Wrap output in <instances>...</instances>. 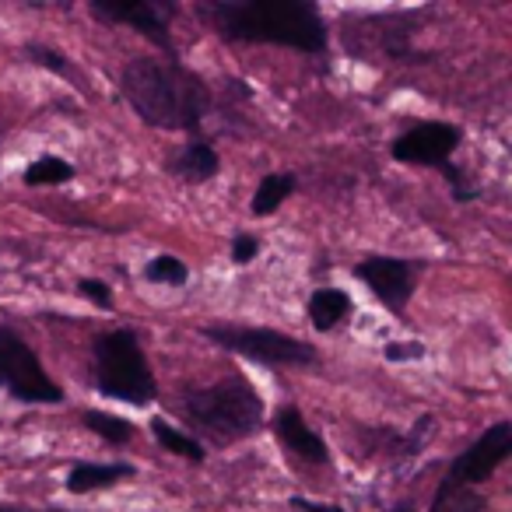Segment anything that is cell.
I'll list each match as a JSON object with an SVG mask.
<instances>
[{
    "mask_svg": "<svg viewBox=\"0 0 512 512\" xmlns=\"http://www.w3.org/2000/svg\"><path fill=\"white\" fill-rule=\"evenodd\" d=\"M197 15L228 43H271L327 53L330 32L313 0H200Z\"/></svg>",
    "mask_w": 512,
    "mask_h": 512,
    "instance_id": "obj_1",
    "label": "cell"
},
{
    "mask_svg": "<svg viewBox=\"0 0 512 512\" xmlns=\"http://www.w3.org/2000/svg\"><path fill=\"white\" fill-rule=\"evenodd\" d=\"M120 92L148 127L172 134H200L211 113V92L204 78L179 60L134 57L120 74Z\"/></svg>",
    "mask_w": 512,
    "mask_h": 512,
    "instance_id": "obj_2",
    "label": "cell"
},
{
    "mask_svg": "<svg viewBox=\"0 0 512 512\" xmlns=\"http://www.w3.org/2000/svg\"><path fill=\"white\" fill-rule=\"evenodd\" d=\"M183 414L193 432L214 446L242 442L264 428V400L242 376H225L211 386L183 393Z\"/></svg>",
    "mask_w": 512,
    "mask_h": 512,
    "instance_id": "obj_3",
    "label": "cell"
},
{
    "mask_svg": "<svg viewBox=\"0 0 512 512\" xmlns=\"http://www.w3.org/2000/svg\"><path fill=\"white\" fill-rule=\"evenodd\" d=\"M92 376L95 390L109 400L130 407H151L158 400V383L144 348L130 327L106 330L92 344Z\"/></svg>",
    "mask_w": 512,
    "mask_h": 512,
    "instance_id": "obj_4",
    "label": "cell"
},
{
    "mask_svg": "<svg viewBox=\"0 0 512 512\" xmlns=\"http://www.w3.org/2000/svg\"><path fill=\"white\" fill-rule=\"evenodd\" d=\"M200 334L218 348L242 355L267 369H285V365H316V348L292 334H281L271 327H232V323H211Z\"/></svg>",
    "mask_w": 512,
    "mask_h": 512,
    "instance_id": "obj_5",
    "label": "cell"
},
{
    "mask_svg": "<svg viewBox=\"0 0 512 512\" xmlns=\"http://www.w3.org/2000/svg\"><path fill=\"white\" fill-rule=\"evenodd\" d=\"M0 386L22 404H60L64 400V390L46 376L39 355L11 327H0Z\"/></svg>",
    "mask_w": 512,
    "mask_h": 512,
    "instance_id": "obj_6",
    "label": "cell"
},
{
    "mask_svg": "<svg viewBox=\"0 0 512 512\" xmlns=\"http://www.w3.org/2000/svg\"><path fill=\"white\" fill-rule=\"evenodd\" d=\"M505 460H512V421H495L488 432H481L453 463H449L442 484L453 488H474L484 484Z\"/></svg>",
    "mask_w": 512,
    "mask_h": 512,
    "instance_id": "obj_7",
    "label": "cell"
},
{
    "mask_svg": "<svg viewBox=\"0 0 512 512\" xmlns=\"http://www.w3.org/2000/svg\"><path fill=\"white\" fill-rule=\"evenodd\" d=\"M92 15L99 22L130 25L144 39L172 57V18L179 15L176 0H92Z\"/></svg>",
    "mask_w": 512,
    "mask_h": 512,
    "instance_id": "obj_8",
    "label": "cell"
},
{
    "mask_svg": "<svg viewBox=\"0 0 512 512\" xmlns=\"http://www.w3.org/2000/svg\"><path fill=\"white\" fill-rule=\"evenodd\" d=\"M414 271H418V264H411V260L379 256V253L365 256L362 264L355 267L358 281H362V285L369 288L393 316H404V306L411 302L414 285H418V281H414Z\"/></svg>",
    "mask_w": 512,
    "mask_h": 512,
    "instance_id": "obj_9",
    "label": "cell"
},
{
    "mask_svg": "<svg viewBox=\"0 0 512 512\" xmlns=\"http://www.w3.org/2000/svg\"><path fill=\"white\" fill-rule=\"evenodd\" d=\"M463 141V130L453 127V123H418V127L404 130L397 141L390 144V155L393 162H404V165H449V155L460 148Z\"/></svg>",
    "mask_w": 512,
    "mask_h": 512,
    "instance_id": "obj_10",
    "label": "cell"
},
{
    "mask_svg": "<svg viewBox=\"0 0 512 512\" xmlns=\"http://www.w3.org/2000/svg\"><path fill=\"white\" fill-rule=\"evenodd\" d=\"M274 432H278L281 446H285L292 456H299V460H306V463H330L327 439H323L320 432H313V428H309V421L302 418L299 407H292V404L281 407V411L274 414Z\"/></svg>",
    "mask_w": 512,
    "mask_h": 512,
    "instance_id": "obj_11",
    "label": "cell"
},
{
    "mask_svg": "<svg viewBox=\"0 0 512 512\" xmlns=\"http://www.w3.org/2000/svg\"><path fill=\"white\" fill-rule=\"evenodd\" d=\"M165 169H169V176L183 179V183H207V179H214L221 172V155L214 151L211 141H204V137H193V141H186L183 148L176 151V155L165 162Z\"/></svg>",
    "mask_w": 512,
    "mask_h": 512,
    "instance_id": "obj_12",
    "label": "cell"
},
{
    "mask_svg": "<svg viewBox=\"0 0 512 512\" xmlns=\"http://www.w3.org/2000/svg\"><path fill=\"white\" fill-rule=\"evenodd\" d=\"M137 470L130 463H74L67 474V491L71 495H88V491L113 488V484L134 477Z\"/></svg>",
    "mask_w": 512,
    "mask_h": 512,
    "instance_id": "obj_13",
    "label": "cell"
},
{
    "mask_svg": "<svg viewBox=\"0 0 512 512\" xmlns=\"http://www.w3.org/2000/svg\"><path fill=\"white\" fill-rule=\"evenodd\" d=\"M351 309H355V302H351L348 292H341V288H320V292H313V299H309L306 313H309L313 330L330 334V330H337L344 320H351Z\"/></svg>",
    "mask_w": 512,
    "mask_h": 512,
    "instance_id": "obj_14",
    "label": "cell"
},
{
    "mask_svg": "<svg viewBox=\"0 0 512 512\" xmlns=\"http://www.w3.org/2000/svg\"><path fill=\"white\" fill-rule=\"evenodd\" d=\"M295 186H299V179H295L292 172H267V176L260 179V186H256L253 204L249 207H253L256 218H267V214H274L288 197H292Z\"/></svg>",
    "mask_w": 512,
    "mask_h": 512,
    "instance_id": "obj_15",
    "label": "cell"
},
{
    "mask_svg": "<svg viewBox=\"0 0 512 512\" xmlns=\"http://www.w3.org/2000/svg\"><path fill=\"white\" fill-rule=\"evenodd\" d=\"M151 435H155L158 446L169 449L172 456H183V460H190V463H204L207 460L204 442H197L193 435H186V432H179V428H172L165 418H151Z\"/></svg>",
    "mask_w": 512,
    "mask_h": 512,
    "instance_id": "obj_16",
    "label": "cell"
},
{
    "mask_svg": "<svg viewBox=\"0 0 512 512\" xmlns=\"http://www.w3.org/2000/svg\"><path fill=\"white\" fill-rule=\"evenodd\" d=\"M488 509V498L474 488H453V484H442L435 488V498L428 505V512H484Z\"/></svg>",
    "mask_w": 512,
    "mask_h": 512,
    "instance_id": "obj_17",
    "label": "cell"
},
{
    "mask_svg": "<svg viewBox=\"0 0 512 512\" xmlns=\"http://www.w3.org/2000/svg\"><path fill=\"white\" fill-rule=\"evenodd\" d=\"M71 179H74V165L57 155L36 158V162L25 169V183L29 186H60V183H71Z\"/></svg>",
    "mask_w": 512,
    "mask_h": 512,
    "instance_id": "obj_18",
    "label": "cell"
},
{
    "mask_svg": "<svg viewBox=\"0 0 512 512\" xmlns=\"http://www.w3.org/2000/svg\"><path fill=\"white\" fill-rule=\"evenodd\" d=\"M144 278L151 281V285H169V288H183L186 281H190V267L179 260V256L172 253H162L155 256L148 267H144Z\"/></svg>",
    "mask_w": 512,
    "mask_h": 512,
    "instance_id": "obj_19",
    "label": "cell"
},
{
    "mask_svg": "<svg viewBox=\"0 0 512 512\" xmlns=\"http://www.w3.org/2000/svg\"><path fill=\"white\" fill-rule=\"evenodd\" d=\"M85 425L92 428L99 439L113 442V446H123V442L134 439V425L116 418V414H106V411H85Z\"/></svg>",
    "mask_w": 512,
    "mask_h": 512,
    "instance_id": "obj_20",
    "label": "cell"
},
{
    "mask_svg": "<svg viewBox=\"0 0 512 512\" xmlns=\"http://www.w3.org/2000/svg\"><path fill=\"white\" fill-rule=\"evenodd\" d=\"M25 57L32 60V64H39V67H46V71H53V74H74V67H71V60L64 57L60 50H53V46H39V43H29L25 46Z\"/></svg>",
    "mask_w": 512,
    "mask_h": 512,
    "instance_id": "obj_21",
    "label": "cell"
},
{
    "mask_svg": "<svg viewBox=\"0 0 512 512\" xmlns=\"http://www.w3.org/2000/svg\"><path fill=\"white\" fill-rule=\"evenodd\" d=\"M439 172H442V179H446V183H449V190H453V200H456V204H470V200H477V197H481V190H477V186L470 183V176H467V172H463V169H456L453 162H449V165H442Z\"/></svg>",
    "mask_w": 512,
    "mask_h": 512,
    "instance_id": "obj_22",
    "label": "cell"
},
{
    "mask_svg": "<svg viewBox=\"0 0 512 512\" xmlns=\"http://www.w3.org/2000/svg\"><path fill=\"white\" fill-rule=\"evenodd\" d=\"M78 295H81V299H88V302H95L99 309L113 306V292H109V285H106V281H99V278H81L78 281Z\"/></svg>",
    "mask_w": 512,
    "mask_h": 512,
    "instance_id": "obj_23",
    "label": "cell"
},
{
    "mask_svg": "<svg viewBox=\"0 0 512 512\" xmlns=\"http://www.w3.org/2000/svg\"><path fill=\"white\" fill-rule=\"evenodd\" d=\"M256 253H260V239L256 235H235L232 239V264L235 267H246V264H253L256 260Z\"/></svg>",
    "mask_w": 512,
    "mask_h": 512,
    "instance_id": "obj_24",
    "label": "cell"
},
{
    "mask_svg": "<svg viewBox=\"0 0 512 512\" xmlns=\"http://www.w3.org/2000/svg\"><path fill=\"white\" fill-rule=\"evenodd\" d=\"M386 362H414V358H425V348L418 341H393L386 344Z\"/></svg>",
    "mask_w": 512,
    "mask_h": 512,
    "instance_id": "obj_25",
    "label": "cell"
},
{
    "mask_svg": "<svg viewBox=\"0 0 512 512\" xmlns=\"http://www.w3.org/2000/svg\"><path fill=\"white\" fill-rule=\"evenodd\" d=\"M288 505H292V509H299V512H348V509H341V505H330V502H309V498H299V495H295Z\"/></svg>",
    "mask_w": 512,
    "mask_h": 512,
    "instance_id": "obj_26",
    "label": "cell"
},
{
    "mask_svg": "<svg viewBox=\"0 0 512 512\" xmlns=\"http://www.w3.org/2000/svg\"><path fill=\"white\" fill-rule=\"evenodd\" d=\"M390 512H414V502H400V505H393Z\"/></svg>",
    "mask_w": 512,
    "mask_h": 512,
    "instance_id": "obj_27",
    "label": "cell"
},
{
    "mask_svg": "<svg viewBox=\"0 0 512 512\" xmlns=\"http://www.w3.org/2000/svg\"><path fill=\"white\" fill-rule=\"evenodd\" d=\"M0 512H32V509H22V505H0Z\"/></svg>",
    "mask_w": 512,
    "mask_h": 512,
    "instance_id": "obj_28",
    "label": "cell"
}]
</instances>
